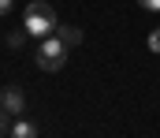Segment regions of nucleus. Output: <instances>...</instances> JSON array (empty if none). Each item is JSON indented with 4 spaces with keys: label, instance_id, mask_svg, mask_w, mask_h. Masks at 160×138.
Instances as JSON below:
<instances>
[{
    "label": "nucleus",
    "instance_id": "nucleus-8",
    "mask_svg": "<svg viewBox=\"0 0 160 138\" xmlns=\"http://www.w3.org/2000/svg\"><path fill=\"white\" fill-rule=\"evenodd\" d=\"M4 135H11V123H8V112L0 108V138H4Z\"/></svg>",
    "mask_w": 160,
    "mask_h": 138
},
{
    "label": "nucleus",
    "instance_id": "nucleus-9",
    "mask_svg": "<svg viewBox=\"0 0 160 138\" xmlns=\"http://www.w3.org/2000/svg\"><path fill=\"white\" fill-rule=\"evenodd\" d=\"M138 8H145V11H160V0H138Z\"/></svg>",
    "mask_w": 160,
    "mask_h": 138
},
{
    "label": "nucleus",
    "instance_id": "nucleus-2",
    "mask_svg": "<svg viewBox=\"0 0 160 138\" xmlns=\"http://www.w3.org/2000/svg\"><path fill=\"white\" fill-rule=\"evenodd\" d=\"M34 60H38L41 71H63V64H67V45H63L56 34H48V38L38 45Z\"/></svg>",
    "mask_w": 160,
    "mask_h": 138
},
{
    "label": "nucleus",
    "instance_id": "nucleus-1",
    "mask_svg": "<svg viewBox=\"0 0 160 138\" xmlns=\"http://www.w3.org/2000/svg\"><path fill=\"white\" fill-rule=\"evenodd\" d=\"M22 30H26L30 38H48V34H56V11H52V4L34 0V4L26 8V15H22Z\"/></svg>",
    "mask_w": 160,
    "mask_h": 138
},
{
    "label": "nucleus",
    "instance_id": "nucleus-10",
    "mask_svg": "<svg viewBox=\"0 0 160 138\" xmlns=\"http://www.w3.org/2000/svg\"><path fill=\"white\" fill-rule=\"evenodd\" d=\"M11 4H15V0H0V15H8V11H11Z\"/></svg>",
    "mask_w": 160,
    "mask_h": 138
},
{
    "label": "nucleus",
    "instance_id": "nucleus-7",
    "mask_svg": "<svg viewBox=\"0 0 160 138\" xmlns=\"http://www.w3.org/2000/svg\"><path fill=\"white\" fill-rule=\"evenodd\" d=\"M149 52H160V26L149 34Z\"/></svg>",
    "mask_w": 160,
    "mask_h": 138
},
{
    "label": "nucleus",
    "instance_id": "nucleus-5",
    "mask_svg": "<svg viewBox=\"0 0 160 138\" xmlns=\"http://www.w3.org/2000/svg\"><path fill=\"white\" fill-rule=\"evenodd\" d=\"M11 138H38V127H34L30 120H19V123L11 127Z\"/></svg>",
    "mask_w": 160,
    "mask_h": 138
},
{
    "label": "nucleus",
    "instance_id": "nucleus-4",
    "mask_svg": "<svg viewBox=\"0 0 160 138\" xmlns=\"http://www.w3.org/2000/svg\"><path fill=\"white\" fill-rule=\"evenodd\" d=\"M56 38H60V41H63L67 49L82 45V30H78V26H60V30H56Z\"/></svg>",
    "mask_w": 160,
    "mask_h": 138
},
{
    "label": "nucleus",
    "instance_id": "nucleus-6",
    "mask_svg": "<svg viewBox=\"0 0 160 138\" xmlns=\"http://www.w3.org/2000/svg\"><path fill=\"white\" fill-rule=\"evenodd\" d=\"M26 41V30H15V34H8V49H22Z\"/></svg>",
    "mask_w": 160,
    "mask_h": 138
},
{
    "label": "nucleus",
    "instance_id": "nucleus-3",
    "mask_svg": "<svg viewBox=\"0 0 160 138\" xmlns=\"http://www.w3.org/2000/svg\"><path fill=\"white\" fill-rule=\"evenodd\" d=\"M0 108H4L8 116H19V112L26 108V93L19 90V86H4V90H0Z\"/></svg>",
    "mask_w": 160,
    "mask_h": 138
}]
</instances>
